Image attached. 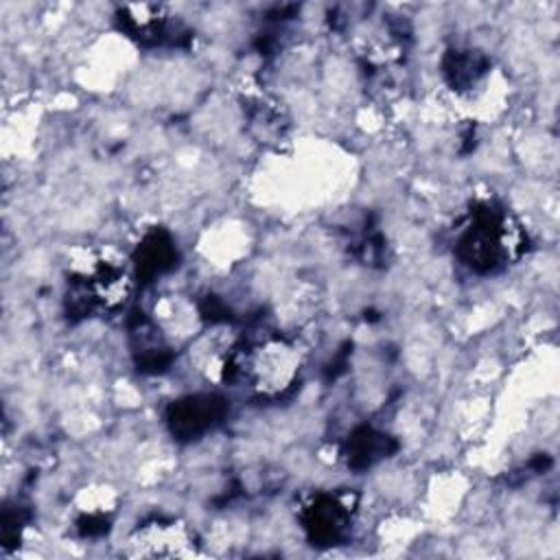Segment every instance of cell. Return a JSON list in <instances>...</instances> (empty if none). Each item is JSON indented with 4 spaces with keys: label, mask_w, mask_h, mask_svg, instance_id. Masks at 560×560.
Segmentation results:
<instances>
[{
    "label": "cell",
    "mask_w": 560,
    "mask_h": 560,
    "mask_svg": "<svg viewBox=\"0 0 560 560\" xmlns=\"http://www.w3.org/2000/svg\"><path fill=\"white\" fill-rule=\"evenodd\" d=\"M518 228L508 214L490 203L479 206L457 241V256L479 273H494L518 256Z\"/></svg>",
    "instance_id": "obj_1"
},
{
    "label": "cell",
    "mask_w": 560,
    "mask_h": 560,
    "mask_svg": "<svg viewBox=\"0 0 560 560\" xmlns=\"http://www.w3.org/2000/svg\"><path fill=\"white\" fill-rule=\"evenodd\" d=\"M228 411L225 398L217 394H195L179 398L168 407L166 422L179 440H195L210 431Z\"/></svg>",
    "instance_id": "obj_2"
},
{
    "label": "cell",
    "mask_w": 560,
    "mask_h": 560,
    "mask_svg": "<svg viewBox=\"0 0 560 560\" xmlns=\"http://www.w3.org/2000/svg\"><path fill=\"white\" fill-rule=\"evenodd\" d=\"M308 538L317 545L339 542L350 527V508L332 494H317L302 512Z\"/></svg>",
    "instance_id": "obj_3"
},
{
    "label": "cell",
    "mask_w": 560,
    "mask_h": 560,
    "mask_svg": "<svg viewBox=\"0 0 560 560\" xmlns=\"http://www.w3.org/2000/svg\"><path fill=\"white\" fill-rule=\"evenodd\" d=\"M131 547L138 556H182L188 553V532L173 521H153L133 534Z\"/></svg>",
    "instance_id": "obj_4"
},
{
    "label": "cell",
    "mask_w": 560,
    "mask_h": 560,
    "mask_svg": "<svg viewBox=\"0 0 560 560\" xmlns=\"http://www.w3.org/2000/svg\"><path fill=\"white\" fill-rule=\"evenodd\" d=\"M133 260H136L138 278L153 280L155 276H162L164 271L175 267L177 249H175V245H173V241L166 232L153 230L138 245Z\"/></svg>",
    "instance_id": "obj_5"
},
{
    "label": "cell",
    "mask_w": 560,
    "mask_h": 560,
    "mask_svg": "<svg viewBox=\"0 0 560 560\" xmlns=\"http://www.w3.org/2000/svg\"><path fill=\"white\" fill-rule=\"evenodd\" d=\"M392 448H394V444L387 435L374 431L372 427H361L350 435L348 446H346V457H348L350 466L368 468L374 462H378L381 457H385Z\"/></svg>",
    "instance_id": "obj_6"
},
{
    "label": "cell",
    "mask_w": 560,
    "mask_h": 560,
    "mask_svg": "<svg viewBox=\"0 0 560 560\" xmlns=\"http://www.w3.org/2000/svg\"><path fill=\"white\" fill-rule=\"evenodd\" d=\"M488 61L477 52H455L446 61V77L455 88H470L486 72Z\"/></svg>",
    "instance_id": "obj_7"
}]
</instances>
